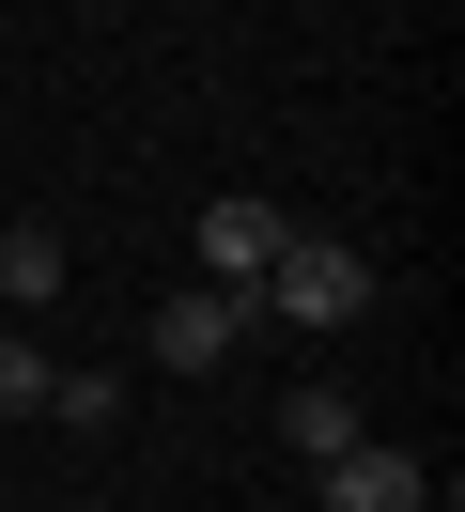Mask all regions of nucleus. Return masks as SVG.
<instances>
[{
  "label": "nucleus",
  "instance_id": "f257e3e1",
  "mask_svg": "<svg viewBox=\"0 0 465 512\" xmlns=\"http://www.w3.org/2000/svg\"><path fill=\"white\" fill-rule=\"evenodd\" d=\"M372 249H341V233H295V249L264 264V295H248V311L264 326H295V342H341V326H372Z\"/></svg>",
  "mask_w": 465,
  "mask_h": 512
},
{
  "label": "nucleus",
  "instance_id": "f03ea898",
  "mask_svg": "<svg viewBox=\"0 0 465 512\" xmlns=\"http://www.w3.org/2000/svg\"><path fill=\"white\" fill-rule=\"evenodd\" d=\"M279 249H295V218H279L264 187H233V202H202V218H186V280H217V295H264Z\"/></svg>",
  "mask_w": 465,
  "mask_h": 512
},
{
  "label": "nucleus",
  "instance_id": "7ed1b4c3",
  "mask_svg": "<svg viewBox=\"0 0 465 512\" xmlns=\"http://www.w3.org/2000/svg\"><path fill=\"white\" fill-rule=\"evenodd\" d=\"M248 326H264L248 295H217V280H171V295H155V373H233V357H248Z\"/></svg>",
  "mask_w": 465,
  "mask_h": 512
},
{
  "label": "nucleus",
  "instance_id": "20e7f679",
  "mask_svg": "<svg viewBox=\"0 0 465 512\" xmlns=\"http://www.w3.org/2000/svg\"><path fill=\"white\" fill-rule=\"evenodd\" d=\"M310 481H326V512H419V497H434L419 450H388V435H357L341 466H310Z\"/></svg>",
  "mask_w": 465,
  "mask_h": 512
},
{
  "label": "nucleus",
  "instance_id": "39448f33",
  "mask_svg": "<svg viewBox=\"0 0 465 512\" xmlns=\"http://www.w3.org/2000/svg\"><path fill=\"white\" fill-rule=\"evenodd\" d=\"M279 435H295V466H341L372 419H357V388H326V373H310V388H279Z\"/></svg>",
  "mask_w": 465,
  "mask_h": 512
},
{
  "label": "nucleus",
  "instance_id": "423d86ee",
  "mask_svg": "<svg viewBox=\"0 0 465 512\" xmlns=\"http://www.w3.org/2000/svg\"><path fill=\"white\" fill-rule=\"evenodd\" d=\"M47 295H62V233H47V218H16V233H0V326H31Z\"/></svg>",
  "mask_w": 465,
  "mask_h": 512
},
{
  "label": "nucleus",
  "instance_id": "0eeeda50",
  "mask_svg": "<svg viewBox=\"0 0 465 512\" xmlns=\"http://www.w3.org/2000/svg\"><path fill=\"white\" fill-rule=\"evenodd\" d=\"M47 388H62L47 326H0V419H47Z\"/></svg>",
  "mask_w": 465,
  "mask_h": 512
},
{
  "label": "nucleus",
  "instance_id": "6e6552de",
  "mask_svg": "<svg viewBox=\"0 0 465 512\" xmlns=\"http://www.w3.org/2000/svg\"><path fill=\"white\" fill-rule=\"evenodd\" d=\"M47 419H62V435H109V419H124V373H62Z\"/></svg>",
  "mask_w": 465,
  "mask_h": 512
}]
</instances>
